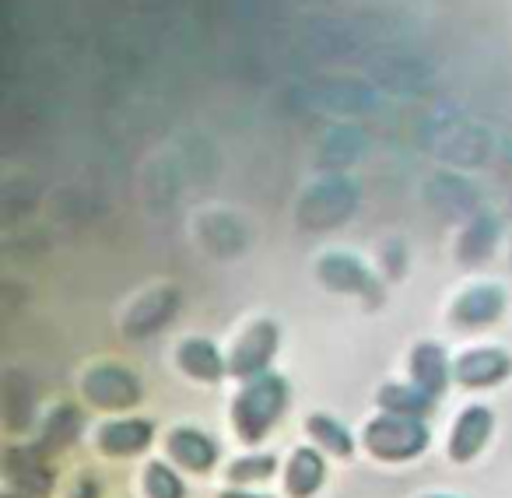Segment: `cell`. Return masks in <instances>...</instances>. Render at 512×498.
Masks as SVG:
<instances>
[{
    "mask_svg": "<svg viewBox=\"0 0 512 498\" xmlns=\"http://www.w3.org/2000/svg\"><path fill=\"white\" fill-rule=\"evenodd\" d=\"M214 498H274V495H264V491H249V488H239V484H232V488L218 491Z\"/></svg>",
    "mask_w": 512,
    "mask_h": 498,
    "instance_id": "22",
    "label": "cell"
},
{
    "mask_svg": "<svg viewBox=\"0 0 512 498\" xmlns=\"http://www.w3.org/2000/svg\"><path fill=\"white\" fill-rule=\"evenodd\" d=\"M179 302H183L179 299V288H158V292L144 295L127 313V320H123V334H127L130 341H144V337L158 334V330L179 313Z\"/></svg>",
    "mask_w": 512,
    "mask_h": 498,
    "instance_id": "13",
    "label": "cell"
},
{
    "mask_svg": "<svg viewBox=\"0 0 512 498\" xmlns=\"http://www.w3.org/2000/svg\"><path fill=\"white\" fill-rule=\"evenodd\" d=\"M435 404L439 400L428 397L421 386L414 383H383L376 393V407L386 414H404V418H421L428 421L435 414Z\"/></svg>",
    "mask_w": 512,
    "mask_h": 498,
    "instance_id": "17",
    "label": "cell"
},
{
    "mask_svg": "<svg viewBox=\"0 0 512 498\" xmlns=\"http://www.w3.org/2000/svg\"><path fill=\"white\" fill-rule=\"evenodd\" d=\"M292 404V383L281 372H264L239 386L232 397V428L242 446H260Z\"/></svg>",
    "mask_w": 512,
    "mask_h": 498,
    "instance_id": "1",
    "label": "cell"
},
{
    "mask_svg": "<svg viewBox=\"0 0 512 498\" xmlns=\"http://www.w3.org/2000/svg\"><path fill=\"white\" fill-rule=\"evenodd\" d=\"M306 435L323 449V453L337 456V460H348L355 453V435L344 421H337L334 414H309L306 418Z\"/></svg>",
    "mask_w": 512,
    "mask_h": 498,
    "instance_id": "18",
    "label": "cell"
},
{
    "mask_svg": "<svg viewBox=\"0 0 512 498\" xmlns=\"http://www.w3.org/2000/svg\"><path fill=\"white\" fill-rule=\"evenodd\" d=\"M327 484V456L320 446L292 449L285 463V491L288 498H316Z\"/></svg>",
    "mask_w": 512,
    "mask_h": 498,
    "instance_id": "15",
    "label": "cell"
},
{
    "mask_svg": "<svg viewBox=\"0 0 512 498\" xmlns=\"http://www.w3.org/2000/svg\"><path fill=\"white\" fill-rule=\"evenodd\" d=\"M144 495L148 498H186V481L179 477L176 463L148 460V467H144Z\"/></svg>",
    "mask_w": 512,
    "mask_h": 498,
    "instance_id": "20",
    "label": "cell"
},
{
    "mask_svg": "<svg viewBox=\"0 0 512 498\" xmlns=\"http://www.w3.org/2000/svg\"><path fill=\"white\" fill-rule=\"evenodd\" d=\"M81 428H85V418H81L78 407H74V404H60V407H53V411L46 414L43 428H39L36 446L53 460V456H60L64 449H71L74 442H78Z\"/></svg>",
    "mask_w": 512,
    "mask_h": 498,
    "instance_id": "16",
    "label": "cell"
},
{
    "mask_svg": "<svg viewBox=\"0 0 512 498\" xmlns=\"http://www.w3.org/2000/svg\"><path fill=\"white\" fill-rule=\"evenodd\" d=\"M165 453H169V460L176 463L179 470H186V474H211L214 467H218L221 460V446L214 435H207L204 428L197 425H176L169 428V435H165Z\"/></svg>",
    "mask_w": 512,
    "mask_h": 498,
    "instance_id": "7",
    "label": "cell"
},
{
    "mask_svg": "<svg viewBox=\"0 0 512 498\" xmlns=\"http://www.w3.org/2000/svg\"><path fill=\"white\" fill-rule=\"evenodd\" d=\"M362 446L369 449L376 460L407 463L432 446V432H428V425L421 418H404V414L379 411L372 421H365Z\"/></svg>",
    "mask_w": 512,
    "mask_h": 498,
    "instance_id": "2",
    "label": "cell"
},
{
    "mask_svg": "<svg viewBox=\"0 0 512 498\" xmlns=\"http://www.w3.org/2000/svg\"><path fill=\"white\" fill-rule=\"evenodd\" d=\"M81 397L99 411H130L144 400V383L120 362H99L81 376Z\"/></svg>",
    "mask_w": 512,
    "mask_h": 498,
    "instance_id": "3",
    "label": "cell"
},
{
    "mask_svg": "<svg viewBox=\"0 0 512 498\" xmlns=\"http://www.w3.org/2000/svg\"><path fill=\"white\" fill-rule=\"evenodd\" d=\"M425 498H460V495H425Z\"/></svg>",
    "mask_w": 512,
    "mask_h": 498,
    "instance_id": "24",
    "label": "cell"
},
{
    "mask_svg": "<svg viewBox=\"0 0 512 498\" xmlns=\"http://www.w3.org/2000/svg\"><path fill=\"white\" fill-rule=\"evenodd\" d=\"M151 442H155V421L151 418H134V414H127V418H109L99 425V432H95V446H99L102 456H109V460H127V456H141L151 449Z\"/></svg>",
    "mask_w": 512,
    "mask_h": 498,
    "instance_id": "10",
    "label": "cell"
},
{
    "mask_svg": "<svg viewBox=\"0 0 512 498\" xmlns=\"http://www.w3.org/2000/svg\"><path fill=\"white\" fill-rule=\"evenodd\" d=\"M0 498H25V495H18V491H4Z\"/></svg>",
    "mask_w": 512,
    "mask_h": 498,
    "instance_id": "23",
    "label": "cell"
},
{
    "mask_svg": "<svg viewBox=\"0 0 512 498\" xmlns=\"http://www.w3.org/2000/svg\"><path fill=\"white\" fill-rule=\"evenodd\" d=\"M491 432H495V411L488 404H467L456 414L453 428H449L446 453L453 463H470L484 453Z\"/></svg>",
    "mask_w": 512,
    "mask_h": 498,
    "instance_id": "9",
    "label": "cell"
},
{
    "mask_svg": "<svg viewBox=\"0 0 512 498\" xmlns=\"http://www.w3.org/2000/svg\"><path fill=\"white\" fill-rule=\"evenodd\" d=\"M99 484H95V477H78V484H74V495L71 498H99Z\"/></svg>",
    "mask_w": 512,
    "mask_h": 498,
    "instance_id": "21",
    "label": "cell"
},
{
    "mask_svg": "<svg viewBox=\"0 0 512 498\" xmlns=\"http://www.w3.org/2000/svg\"><path fill=\"white\" fill-rule=\"evenodd\" d=\"M509 376H512V355L505 348H495V344L467 348L453 362V379L463 390H491V386H502Z\"/></svg>",
    "mask_w": 512,
    "mask_h": 498,
    "instance_id": "8",
    "label": "cell"
},
{
    "mask_svg": "<svg viewBox=\"0 0 512 498\" xmlns=\"http://www.w3.org/2000/svg\"><path fill=\"white\" fill-rule=\"evenodd\" d=\"M505 288L498 285H470L467 292L456 295V302L449 306V323L456 330H484L491 323H498L505 316Z\"/></svg>",
    "mask_w": 512,
    "mask_h": 498,
    "instance_id": "11",
    "label": "cell"
},
{
    "mask_svg": "<svg viewBox=\"0 0 512 498\" xmlns=\"http://www.w3.org/2000/svg\"><path fill=\"white\" fill-rule=\"evenodd\" d=\"M281 348V327L274 320H256L242 330V337L228 351V376L232 379H253L271 372V362Z\"/></svg>",
    "mask_w": 512,
    "mask_h": 498,
    "instance_id": "5",
    "label": "cell"
},
{
    "mask_svg": "<svg viewBox=\"0 0 512 498\" xmlns=\"http://www.w3.org/2000/svg\"><path fill=\"white\" fill-rule=\"evenodd\" d=\"M316 274H320V281L330 288V292L355 295V299L369 302V306H379V302H383V285H379V278L362 264V260L351 257V253H327V257H320Z\"/></svg>",
    "mask_w": 512,
    "mask_h": 498,
    "instance_id": "6",
    "label": "cell"
},
{
    "mask_svg": "<svg viewBox=\"0 0 512 498\" xmlns=\"http://www.w3.org/2000/svg\"><path fill=\"white\" fill-rule=\"evenodd\" d=\"M407 372H411V383L421 386L428 397L442 400V393L449 390L453 379V362H449L446 348L439 341H418L411 348V358H407Z\"/></svg>",
    "mask_w": 512,
    "mask_h": 498,
    "instance_id": "12",
    "label": "cell"
},
{
    "mask_svg": "<svg viewBox=\"0 0 512 498\" xmlns=\"http://www.w3.org/2000/svg\"><path fill=\"white\" fill-rule=\"evenodd\" d=\"M0 474H4V484L8 491H18L25 498H50L53 488H57V474L50 467V456L32 442V446H22V442H11L0 453Z\"/></svg>",
    "mask_w": 512,
    "mask_h": 498,
    "instance_id": "4",
    "label": "cell"
},
{
    "mask_svg": "<svg viewBox=\"0 0 512 498\" xmlns=\"http://www.w3.org/2000/svg\"><path fill=\"white\" fill-rule=\"evenodd\" d=\"M274 474H278V456H274V453H246V456H235V460L228 463V470H225L228 484H239V488H246V484L271 481Z\"/></svg>",
    "mask_w": 512,
    "mask_h": 498,
    "instance_id": "19",
    "label": "cell"
},
{
    "mask_svg": "<svg viewBox=\"0 0 512 498\" xmlns=\"http://www.w3.org/2000/svg\"><path fill=\"white\" fill-rule=\"evenodd\" d=\"M176 365L183 376L197 379V383H221L228 376V358L211 337H186L176 348Z\"/></svg>",
    "mask_w": 512,
    "mask_h": 498,
    "instance_id": "14",
    "label": "cell"
}]
</instances>
